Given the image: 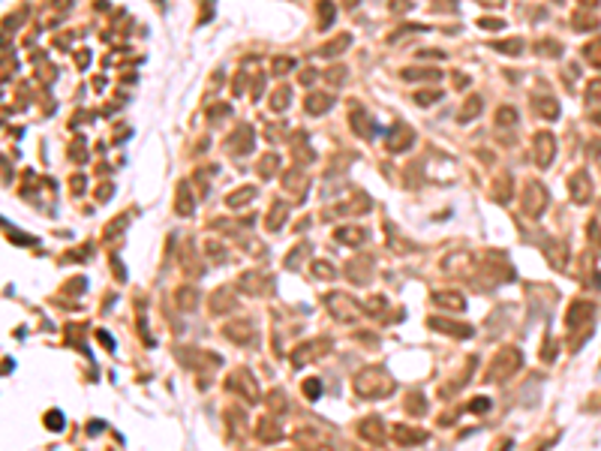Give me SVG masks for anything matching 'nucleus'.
I'll return each mask as SVG.
<instances>
[{
	"label": "nucleus",
	"instance_id": "nucleus-1",
	"mask_svg": "<svg viewBox=\"0 0 601 451\" xmlns=\"http://www.w3.org/2000/svg\"><path fill=\"white\" fill-rule=\"evenodd\" d=\"M547 186L541 183V180H526V186H523V196H520V208H523V214L526 217H541L544 214V208H547Z\"/></svg>",
	"mask_w": 601,
	"mask_h": 451
},
{
	"label": "nucleus",
	"instance_id": "nucleus-2",
	"mask_svg": "<svg viewBox=\"0 0 601 451\" xmlns=\"http://www.w3.org/2000/svg\"><path fill=\"white\" fill-rule=\"evenodd\" d=\"M349 130L358 135V138H373L376 135V121L373 115L361 105V102H349Z\"/></svg>",
	"mask_w": 601,
	"mask_h": 451
},
{
	"label": "nucleus",
	"instance_id": "nucleus-3",
	"mask_svg": "<svg viewBox=\"0 0 601 451\" xmlns=\"http://www.w3.org/2000/svg\"><path fill=\"white\" fill-rule=\"evenodd\" d=\"M532 160H535V166L538 169H550L553 166V157H556V138H553V133H547V130H541L535 138H532Z\"/></svg>",
	"mask_w": 601,
	"mask_h": 451
},
{
	"label": "nucleus",
	"instance_id": "nucleus-4",
	"mask_svg": "<svg viewBox=\"0 0 601 451\" xmlns=\"http://www.w3.org/2000/svg\"><path fill=\"white\" fill-rule=\"evenodd\" d=\"M253 144H256V133H253V127H247V124H241L229 138H225V150H229L232 157H247V154H253Z\"/></svg>",
	"mask_w": 601,
	"mask_h": 451
},
{
	"label": "nucleus",
	"instance_id": "nucleus-5",
	"mask_svg": "<svg viewBox=\"0 0 601 451\" xmlns=\"http://www.w3.org/2000/svg\"><path fill=\"white\" fill-rule=\"evenodd\" d=\"M568 196L574 205H589L592 199V180H589V172H574L568 178Z\"/></svg>",
	"mask_w": 601,
	"mask_h": 451
},
{
	"label": "nucleus",
	"instance_id": "nucleus-6",
	"mask_svg": "<svg viewBox=\"0 0 601 451\" xmlns=\"http://www.w3.org/2000/svg\"><path fill=\"white\" fill-rule=\"evenodd\" d=\"M412 141H415V130H412L409 124H394L391 127V133H388V150H391V154H403V150H409Z\"/></svg>",
	"mask_w": 601,
	"mask_h": 451
},
{
	"label": "nucleus",
	"instance_id": "nucleus-7",
	"mask_svg": "<svg viewBox=\"0 0 601 451\" xmlns=\"http://www.w3.org/2000/svg\"><path fill=\"white\" fill-rule=\"evenodd\" d=\"M403 82H442V69L439 66H406L400 69Z\"/></svg>",
	"mask_w": 601,
	"mask_h": 451
},
{
	"label": "nucleus",
	"instance_id": "nucleus-8",
	"mask_svg": "<svg viewBox=\"0 0 601 451\" xmlns=\"http://www.w3.org/2000/svg\"><path fill=\"white\" fill-rule=\"evenodd\" d=\"M532 108H535V115L541 118V121H556L559 115H562V108H559V102L550 96V93H544V96H532Z\"/></svg>",
	"mask_w": 601,
	"mask_h": 451
},
{
	"label": "nucleus",
	"instance_id": "nucleus-9",
	"mask_svg": "<svg viewBox=\"0 0 601 451\" xmlns=\"http://www.w3.org/2000/svg\"><path fill=\"white\" fill-rule=\"evenodd\" d=\"M331 105H334V96L325 93V90H313V93L304 99V111H307V115H313V118H319V115H325V111H331Z\"/></svg>",
	"mask_w": 601,
	"mask_h": 451
},
{
	"label": "nucleus",
	"instance_id": "nucleus-10",
	"mask_svg": "<svg viewBox=\"0 0 601 451\" xmlns=\"http://www.w3.org/2000/svg\"><path fill=\"white\" fill-rule=\"evenodd\" d=\"M349 45H352V33H337V36H331V40H328L316 54H319V57H340Z\"/></svg>",
	"mask_w": 601,
	"mask_h": 451
},
{
	"label": "nucleus",
	"instance_id": "nucleus-11",
	"mask_svg": "<svg viewBox=\"0 0 601 451\" xmlns=\"http://www.w3.org/2000/svg\"><path fill=\"white\" fill-rule=\"evenodd\" d=\"M256 196H258V190H256V186H253V183H244V186H238V190H232L229 196H225V205H229L232 211H238V208L250 205Z\"/></svg>",
	"mask_w": 601,
	"mask_h": 451
},
{
	"label": "nucleus",
	"instance_id": "nucleus-12",
	"mask_svg": "<svg viewBox=\"0 0 601 451\" xmlns=\"http://www.w3.org/2000/svg\"><path fill=\"white\" fill-rule=\"evenodd\" d=\"M493 202H499V205H505V202H511V193H514V178L508 175V172H502L499 178H493Z\"/></svg>",
	"mask_w": 601,
	"mask_h": 451
},
{
	"label": "nucleus",
	"instance_id": "nucleus-13",
	"mask_svg": "<svg viewBox=\"0 0 601 451\" xmlns=\"http://www.w3.org/2000/svg\"><path fill=\"white\" fill-rule=\"evenodd\" d=\"M283 186L289 193H298V196H304L307 193V186H310V178L300 172V169H289L286 175H283Z\"/></svg>",
	"mask_w": 601,
	"mask_h": 451
},
{
	"label": "nucleus",
	"instance_id": "nucleus-14",
	"mask_svg": "<svg viewBox=\"0 0 601 451\" xmlns=\"http://www.w3.org/2000/svg\"><path fill=\"white\" fill-rule=\"evenodd\" d=\"M256 172H258V178H265V180L277 178V172H280V154H277V150L261 154V160L256 163Z\"/></svg>",
	"mask_w": 601,
	"mask_h": 451
},
{
	"label": "nucleus",
	"instance_id": "nucleus-15",
	"mask_svg": "<svg viewBox=\"0 0 601 451\" xmlns=\"http://www.w3.org/2000/svg\"><path fill=\"white\" fill-rule=\"evenodd\" d=\"M598 27V18L592 15V9H574V15H571V30L574 33H589V30H595Z\"/></svg>",
	"mask_w": 601,
	"mask_h": 451
},
{
	"label": "nucleus",
	"instance_id": "nucleus-16",
	"mask_svg": "<svg viewBox=\"0 0 601 451\" xmlns=\"http://www.w3.org/2000/svg\"><path fill=\"white\" fill-rule=\"evenodd\" d=\"M174 211L180 217H190L196 211V202H193V193H190V183H177V202H174Z\"/></svg>",
	"mask_w": 601,
	"mask_h": 451
},
{
	"label": "nucleus",
	"instance_id": "nucleus-17",
	"mask_svg": "<svg viewBox=\"0 0 601 451\" xmlns=\"http://www.w3.org/2000/svg\"><path fill=\"white\" fill-rule=\"evenodd\" d=\"M484 111V99L478 96V93H472L466 102H463V108H460V115H457V121L460 124H469V121H475L478 115Z\"/></svg>",
	"mask_w": 601,
	"mask_h": 451
},
{
	"label": "nucleus",
	"instance_id": "nucleus-18",
	"mask_svg": "<svg viewBox=\"0 0 601 451\" xmlns=\"http://www.w3.org/2000/svg\"><path fill=\"white\" fill-rule=\"evenodd\" d=\"M520 115H517V105H499L496 108V115H493V124L499 130H508V127H517Z\"/></svg>",
	"mask_w": 601,
	"mask_h": 451
},
{
	"label": "nucleus",
	"instance_id": "nucleus-19",
	"mask_svg": "<svg viewBox=\"0 0 601 451\" xmlns=\"http://www.w3.org/2000/svg\"><path fill=\"white\" fill-rule=\"evenodd\" d=\"M286 217H289V202H274L271 211H268V220H265V223H268V229L277 232L280 226L286 223Z\"/></svg>",
	"mask_w": 601,
	"mask_h": 451
},
{
	"label": "nucleus",
	"instance_id": "nucleus-20",
	"mask_svg": "<svg viewBox=\"0 0 601 451\" xmlns=\"http://www.w3.org/2000/svg\"><path fill=\"white\" fill-rule=\"evenodd\" d=\"M289 105H292V88H289V85H280V88L271 93V111H277V115H280V111H286Z\"/></svg>",
	"mask_w": 601,
	"mask_h": 451
},
{
	"label": "nucleus",
	"instance_id": "nucleus-21",
	"mask_svg": "<svg viewBox=\"0 0 601 451\" xmlns=\"http://www.w3.org/2000/svg\"><path fill=\"white\" fill-rule=\"evenodd\" d=\"M334 238H337V241H343V244H361V241L367 238V232L358 229V226H340V229L334 232Z\"/></svg>",
	"mask_w": 601,
	"mask_h": 451
},
{
	"label": "nucleus",
	"instance_id": "nucleus-22",
	"mask_svg": "<svg viewBox=\"0 0 601 451\" xmlns=\"http://www.w3.org/2000/svg\"><path fill=\"white\" fill-rule=\"evenodd\" d=\"M322 79H325L328 85H334V88H340V85H346V79H349V69H346L343 63H334V66H328V69L322 72Z\"/></svg>",
	"mask_w": 601,
	"mask_h": 451
},
{
	"label": "nucleus",
	"instance_id": "nucleus-23",
	"mask_svg": "<svg viewBox=\"0 0 601 451\" xmlns=\"http://www.w3.org/2000/svg\"><path fill=\"white\" fill-rule=\"evenodd\" d=\"M490 48L499 51V54H511V57H517V54L523 51V40H517V36H511V40H496V43H490Z\"/></svg>",
	"mask_w": 601,
	"mask_h": 451
},
{
	"label": "nucleus",
	"instance_id": "nucleus-24",
	"mask_svg": "<svg viewBox=\"0 0 601 451\" xmlns=\"http://www.w3.org/2000/svg\"><path fill=\"white\" fill-rule=\"evenodd\" d=\"M583 60L595 69H601V36H595V40H589L583 45Z\"/></svg>",
	"mask_w": 601,
	"mask_h": 451
},
{
	"label": "nucleus",
	"instance_id": "nucleus-25",
	"mask_svg": "<svg viewBox=\"0 0 601 451\" xmlns=\"http://www.w3.org/2000/svg\"><path fill=\"white\" fill-rule=\"evenodd\" d=\"M535 51L541 57H562V43L559 40H538L535 43Z\"/></svg>",
	"mask_w": 601,
	"mask_h": 451
},
{
	"label": "nucleus",
	"instance_id": "nucleus-26",
	"mask_svg": "<svg viewBox=\"0 0 601 451\" xmlns=\"http://www.w3.org/2000/svg\"><path fill=\"white\" fill-rule=\"evenodd\" d=\"M316 9H319V27H322V30H325V27H331V24H334V18H337L334 3H331V0H319V3H316Z\"/></svg>",
	"mask_w": 601,
	"mask_h": 451
},
{
	"label": "nucleus",
	"instance_id": "nucleus-27",
	"mask_svg": "<svg viewBox=\"0 0 601 451\" xmlns=\"http://www.w3.org/2000/svg\"><path fill=\"white\" fill-rule=\"evenodd\" d=\"M583 99H586V105H598V102H601V79H592V82L586 85Z\"/></svg>",
	"mask_w": 601,
	"mask_h": 451
},
{
	"label": "nucleus",
	"instance_id": "nucleus-28",
	"mask_svg": "<svg viewBox=\"0 0 601 451\" xmlns=\"http://www.w3.org/2000/svg\"><path fill=\"white\" fill-rule=\"evenodd\" d=\"M271 69H274V75H286V72H292L295 69V57H274L271 60Z\"/></svg>",
	"mask_w": 601,
	"mask_h": 451
},
{
	"label": "nucleus",
	"instance_id": "nucleus-29",
	"mask_svg": "<svg viewBox=\"0 0 601 451\" xmlns=\"http://www.w3.org/2000/svg\"><path fill=\"white\" fill-rule=\"evenodd\" d=\"M439 99H442V90H439V88H433V90H418V93H415V102L424 105V108L433 105V102H439Z\"/></svg>",
	"mask_w": 601,
	"mask_h": 451
},
{
	"label": "nucleus",
	"instance_id": "nucleus-30",
	"mask_svg": "<svg viewBox=\"0 0 601 451\" xmlns=\"http://www.w3.org/2000/svg\"><path fill=\"white\" fill-rule=\"evenodd\" d=\"M478 27H484V30H502V27H505V18L484 15V18H478Z\"/></svg>",
	"mask_w": 601,
	"mask_h": 451
},
{
	"label": "nucleus",
	"instance_id": "nucleus-31",
	"mask_svg": "<svg viewBox=\"0 0 601 451\" xmlns=\"http://www.w3.org/2000/svg\"><path fill=\"white\" fill-rule=\"evenodd\" d=\"M436 301L439 304H448V307H454V310H463V301H460V295H436Z\"/></svg>",
	"mask_w": 601,
	"mask_h": 451
},
{
	"label": "nucleus",
	"instance_id": "nucleus-32",
	"mask_svg": "<svg viewBox=\"0 0 601 451\" xmlns=\"http://www.w3.org/2000/svg\"><path fill=\"white\" fill-rule=\"evenodd\" d=\"M319 75H322V72H316L313 66H307V69H300V85H304V88H310V85H313V82L319 79Z\"/></svg>",
	"mask_w": 601,
	"mask_h": 451
},
{
	"label": "nucleus",
	"instance_id": "nucleus-33",
	"mask_svg": "<svg viewBox=\"0 0 601 451\" xmlns=\"http://www.w3.org/2000/svg\"><path fill=\"white\" fill-rule=\"evenodd\" d=\"M69 150H72V154H69V157H72V160H75V163H82V160H87V147H85V144H82V141H75V144H72V147H69Z\"/></svg>",
	"mask_w": 601,
	"mask_h": 451
},
{
	"label": "nucleus",
	"instance_id": "nucleus-34",
	"mask_svg": "<svg viewBox=\"0 0 601 451\" xmlns=\"http://www.w3.org/2000/svg\"><path fill=\"white\" fill-rule=\"evenodd\" d=\"M222 115H229V105H222V102H216V105L208 111V118H211V121H219Z\"/></svg>",
	"mask_w": 601,
	"mask_h": 451
},
{
	"label": "nucleus",
	"instance_id": "nucleus-35",
	"mask_svg": "<svg viewBox=\"0 0 601 451\" xmlns=\"http://www.w3.org/2000/svg\"><path fill=\"white\" fill-rule=\"evenodd\" d=\"M214 18V0H208V3L202 6V15H199V24H208Z\"/></svg>",
	"mask_w": 601,
	"mask_h": 451
},
{
	"label": "nucleus",
	"instance_id": "nucleus-36",
	"mask_svg": "<svg viewBox=\"0 0 601 451\" xmlns=\"http://www.w3.org/2000/svg\"><path fill=\"white\" fill-rule=\"evenodd\" d=\"M45 424H48L51 430H54V427H63V415H57V412H48V421H45Z\"/></svg>",
	"mask_w": 601,
	"mask_h": 451
},
{
	"label": "nucleus",
	"instance_id": "nucleus-37",
	"mask_svg": "<svg viewBox=\"0 0 601 451\" xmlns=\"http://www.w3.org/2000/svg\"><path fill=\"white\" fill-rule=\"evenodd\" d=\"M261 90H265V79L258 75V79H256V85H253V90H250V93H253V99H258V96H261Z\"/></svg>",
	"mask_w": 601,
	"mask_h": 451
},
{
	"label": "nucleus",
	"instance_id": "nucleus-38",
	"mask_svg": "<svg viewBox=\"0 0 601 451\" xmlns=\"http://www.w3.org/2000/svg\"><path fill=\"white\" fill-rule=\"evenodd\" d=\"M418 57H430V60H439V57H445L442 51H436V48H424V51H418Z\"/></svg>",
	"mask_w": 601,
	"mask_h": 451
},
{
	"label": "nucleus",
	"instance_id": "nucleus-39",
	"mask_svg": "<svg viewBox=\"0 0 601 451\" xmlns=\"http://www.w3.org/2000/svg\"><path fill=\"white\" fill-rule=\"evenodd\" d=\"M304 388H307V397H319V382H316V379H310Z\"/></svg>",
	"mask_w": 601,
	"mask_h": 451
},
{
	"label": "nucleus",
	"instance_id": "nucleus-40",
	"mask_svg": "<svg viewBox=\"0 0 601 451\" xmlns=\"http://www.w3.org/2000/svg\"><path fill=\"white\" fill-rule=\"evenodd\" d=\"M466 85H469V79H466V75H463V72H454V88H460V90H463Z\"/></svg>",
	"mask_w": 601,
	"mask_h": 451
},
{
	"label": "nucleus",
	"instance_id": "nucleus-41",
	"mask_svg": "<svg viewBox=\"0 0 601 451\" xmlns=\"http://www.w3.org/2000/svg\"><path fill=\"white\" fill-rule=\"evenodd\" d=\"M316 274H319V277H334L331 265H322V262H319V265H316Z\"/></svg>",
	"mask_w": 601,
	"mask_h": 451
},
{
	"label": "nucleus",
	"instance_id": "nucleus-42",
	"mask_svg": "<svg viewBox=\"0 0 601 451\" xmlns=\"http://www.w3.org/2000/svg\"><path fill=\"white\" fill-rule=\"evenodd\" d=\"M589 121H592L595 127H601V108H592V111H589Z\"/></svg>",
	"mask_w": 601,
	"mask_h": 451
},
{
	"label": "nucleus",
	"instance_id": "nucleus-43",
	"mask_svg": "<svg viewBox=\"0 0 601 451\" xmlns=\"http://www.w3.org/2000/svg\"><path fill=\"white\" fill-rule=\"evenodd\" d=\"M75 63H79V66H87V63H90V54H87V51H79V60H75Z\"/></svg>",
	"mask_w": 601,
	"mask_h": 451
},
{
	"label": "nucleus",
	"instance_id": "nucleus-44",
	"mask_svg": "<svg viewBox=\"0 0 601 451\" xmlns=\"http://www.w3.org/2000/svg\"><path fill=\"white\" fill-rule=\"evenodd\" d=\"M475 3H484V6H502L505 0H475Z\"/></svg>",
	"mask_w": 601,
	"mask_h": 451
},
{
	"label": "nucleus",
	"instance_id": "nucleus-45",
	"mask_svg": "<svg viewBox=\"0 0 601 451\" xmlns=\"http://www.w3.org/2000/svg\"><path fill=\"white\" fill-rule=\"evenodd\" d=\"M577 3H580V6H586V9H592V6L598 3V0H577Z\"/></svg>",
	"mask_w": 601,
	"mask_h": 451
},
{
	"label": "nucleus",
	"instance_id": "nucleus-46",
	"mask_svg": "<svg viewBox=\"0 0 601 451\" xmlns=\"http://www.w3.org/2000/svg\"><path fill=\"white\" fill-rule=\"evenodd\" d=\"M358 3H361V0H343V6H346V9H355Z\"/></svg>",
	"mask_w": 601,
	"mask_h": 451
},
{
	"label": "nucleus",
	"instance_id": "nucleus-47",
	"mask_svg": "<svg viewBox=\"0 0 601 451\" xmlns=\"http://www.w3.org/2000/svg\"><path fill=\"white\" fill-rule=\"evenodd\" d=\"M556 3H562V0H556Z\"/></svg>",
	"mask_w": 601,
	"mask_h": 451
}]
</instances>
